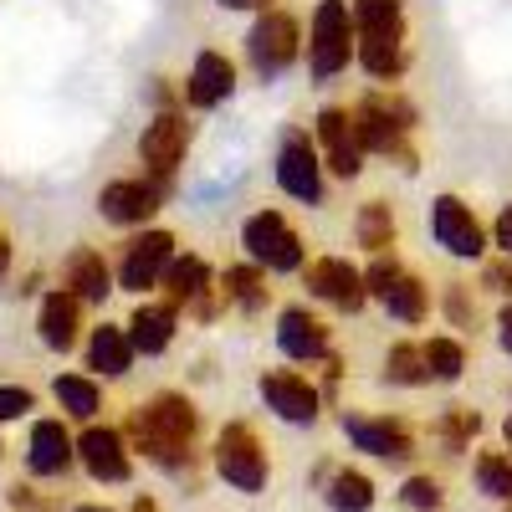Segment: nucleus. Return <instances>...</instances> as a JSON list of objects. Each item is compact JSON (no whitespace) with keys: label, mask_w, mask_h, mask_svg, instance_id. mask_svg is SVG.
<instances>
[{"label":"nucleus","mask_w":512,"mask_h":512,"mask_svg":"<svg viewBox=\"0 0 512 512\" xmlns=\"http://www.w3.org/2000/svg\"><path fill=\"white\" fill-rule=\"evenodd\" d=\"M195 431H200V415H195V405H190L185 395H175V390L154 395L149 405H139L134 415H128V441H134L149 461H159V466L190 461Z\"/></svg>","instance_id":"f257e3e1"},{"label":"nucleus","mask_w":512,"mask_h":512,"mask_svg":"<svg viewBox=\"0 0 512 512\" xmlns=\"http://www.w3.org/2000/svg\"><path fill=\"white\" fill-rule=\"evenodd\" d=\"M354 57L374 82L405 72V6L400 0H354Z\"/></svg>","instance_id":"f03ea898"},{"label":"nucleus","mask_w":512,"mask_h":512,"mask_svg":"<svg viewBox=\"0 0 512 512\" xmlns=\"http://www.w3.org/2000/svg\"><path fill=\"white\" fill-rule=\"evenodd\" d=\"M410 128H415V113H410L400 98H364V103L354 108V134H359L364 154H390V159H400L405 169H415Z\"/></svg>","instance_id":"7ed1b4c3"},{"label":"nucleus","mask_w":512,"mask_h":512,"mask_svg":"<svg viewBox=\"0 0 512 512\" xmlns=\"http://www.w3.org/2000/svg\"><path fill=\"white\" fill-rule=\"evenodd\" d=\"M241 246L251 256V267H262V272H303V262H308V246L287 226L282 210H256V216H246Z\"/></svg>","instance_id":"20e7f679"},{"label":"nucleus","mask_w":512,"mask_h":512,"mask_svg":"<svg viewBox=\"0 0 512 512\" xmlns=\"http://www.w3.org/2000/svg\"><path fill=\"white\" fill-rule=\"evenodd\" d=\"M354 57V11L349 0H318L313 26H308V67L318 82L338 77Z\"/></svg>","instance_id":"39448f33"},{"label":"nucleus","mask_w":512,"mask_h":512,"mask_svg":"<svg viewBox=\"0 0 512 512\" xmlns=\"http://www.w3.org/2000/svg\"><path fill=\"white\" fill-rule=\"evenodd\" d=\"M216 472L236 487V492H262L267 487V451L256 441L251 425L231 420L216 436Z\"/></svg>","instance_id":"423d86ee"},{"label":"nucleus","mask_w":512,"mask_h":512,"mask_svg":"<svg viewBox=\"0 0 512 512\" xmlns=\"http://www.w3.org/2000/svg\"><path fill=\"white\" fill-rule=\"evenodd\" d=\"M297 52H303V31H297V21L287 11H262L246 36V57L251 67L262 72V77H277L297 62Z\"/></svg>","instance_id":"0eeeda50"},{"label":"nucleus","mask_w":512,"mask_h":512,"mask_svg":"<svg viewBox=\"0 0 512 512\" xmlns=\"http://www.w3.org/2000/svg\"><path fill=\"white\" fill-rule=\"evenodd\" d=\"M185 149H190V123H185V113H159L154 123H144L139 159H144L149 180H154L159 190H169L175 169L185 164Z\"/></svg>","instance_id":"6e6552de"},{"label":"nucleus","mask_w":512,"mask_h":512,"mask_svg":"<svg viewBox=\"0 0 512 512\" xmlns=\"http://www.w3.org/2000/svg\"><path fill=\"white\" fill-rule=\"evenodd\" d=\"M277 185L303 205H323V159L303 128H287V139L277 149Z\"/></svg>","instance_id":"1a4fd4ad"},{"label":"nucleus","mask_w":512,"mask_h":512,"mask_svg":"<svg viewBox=\"0 0 512 512\" xmlns=\"http://www.w3.org/2000/svg\"><path fill=\"white\" fill-rule=\"evenodd\" d=\"M431 236H436V246L461 256V262H477V256L487 251L482 221L472 216V205H461L456 195H436L431 200Z\"/></svg>","instance_id":"9d476101"},{"label":"nucleus","mask_w":512,"mask_h":512,"mask_svg":"<svg viewBox=\"0 0 512 512\" xmlns=\"http://www.w3.org/2000/svg\"><path fill=\"white\" fill-rule=\"evenodd\" d=\"M318 159L333 169L338 180H359L364 144L354 134V113L349 108H323L318 113Z\"/></svg>","instance_id":"9b49d317"},{"label":"nucleus","mask_w":512,"mask_h":512,"mask_svg":"<svg viewBox=\"0 0 512 512\" xmlns=\"http://www.w3.org/2000/svg\"><path fill=\"white\" fill-rule=\"evenodd\" d=\"M303 287L313 297H323V303L333 308H344V313H359L369 303V292H364V272L349 267L344 256H318V262L303 267Z\"/></svg>","instance_id":"f8f14e48"},{"label":"nucleus","mask_w":512,"mask_h":512,"mask_svg":"<svg viewBox=\"0 0 512 512\" xmlns=\"http://www.w3.org/2000/svg\"><path fill=\"white\" fill-rule=\"evenodd\" d=\"M256 390H262L267 410H272V415H282L287 425H313V420H318L323 395L313 390V384H308L303 374H292V369H267L262 379H256Z\"/></svg>","instance_id":"ddd939ff"},{"label":"nucleus","mask_w":512,"mask_h":512,"mask_svg":"<svg viewBox=\"0 0 512 512\" xmlns=\"http://www.w3.org/2000/svg\"><path fill=\"white\" fill-rule=\"evenodd\" d=\"M169 262H175V236H169V231H144L139 241H128L118 282L128 292H149V287H159V277H164Z\"/></svg>","instance_id":"4468645a"},{"label":"nucleus","mask_w":512,"mask_h":512,"mask_svg":"<svg viewBox=\"0 0 512 512\" xmlns=\"http://www.w3.org/2000/svg\"><path fill=\"white\" fill-rule=\"evenodd\" d=\"M344 436L359 446V451H369V456H379V461H410L415 456V436H410V425L405 420H374V415H344Z\"/></svg>","instance_id":"2eb2a0df"},{"label":"nucleus","mask_w":512,"mask_h":512,"mask_svg":"<svg viewBox=\"0 0 512 512\" xmlns=\"http://www.w3.org/2000/svg\"><path fill=\"white\" fill-rule=\"evenodd\" d=\"M159 205H164V190L154 180H113L98 195L103 221H113V226H144Z\"/></svg>","instance_id":"dca6fc26"},{"label":"nucleus","mask_w":512,"mask_h":512,"mask_svg":"<svg viewBox=\"0 0 512 512\" xmlns=\"http://www.w3.org/2000/svg\"><path fill=\"white\" fill-rule=\"evenodd\" d=\"M277 344H282V354L297 359V364L328 359V323H323L318 313H308L303 303L282 308V318H277Z\"/></svg>","instance_id":"f3484780"},{"label":"nucleus","mask_w":512,"mask_h":512,"mask_svg":"<svg viewBox=\"0 0 512 512\" xmlns=\"http://www.w3.org/2000/svg\"><path fill=\"white\" fill-rule=\"evenodd\" d=\"M77 461L88 466L93 482H128V446L113 425H88L77 441Z\"/></svg>","instance_id":"a211bd4d"},{"label":"nucleus","mask_w":512,"mask_h":512,"mask_svg":"<svg viewBox=\"0 0 512 512\" xmlns=\"http://www.w3.org/2000/svg\"><path fill=\"white\" fill-rule=\"evenodd\" d=\"M231 93H236V67H231V57H226V52H200L195 67H190V77H185L190 108H216V103H226Z\"/></svg>","instance_id":"6ab92c4d"},{"label":"nucleus","mask_w":512,"mask_h":512,"mask_svg":"<svg viewBox=\"0 0 512 512\" xmlns=\"http://www.w3.org/2000/svg\"><path fill=\"white\" fill-rule=\"evenodd\" d=\"M31 472L36 477H62L67 466L77 461V441L67 436V425L62 420H36L31 425Z\"/></svg>","instance_id":"aec40b11"},{"label":"nucleus","mask_w":512,"mask_h":512,"mask_svg":"<svg viewBox=\"0 0 512 512\" xmlns=\"http://www.w3.org/2000/svg\"><path fill=\"white\" fill-rule=\"evenodd\" d=\"M36 328H41V344L57 349V354H67V349L77 344V328H82V303H77L67 287L47 292V297H41V318H36Z\"/></svg>","instance_id":"412c9836"},{"label":"nucleus","mask_w":512,"mask_h":512,"mask_svg":"<svg viewBox=\"0 0 512 512\" xmlns=\"http://www.w3.org/2000/svg\"><path fill=\"white\" fill-rule=\"evenodd\" d=\"M164 292H169V308H200L210 313V267H205V256H175V262L164 267Z\"/></svg>","instance_id":"4be33fe9"},{"label":"nucleus","mask_w":512,"mask_h":512,"mask_svg":"<svg viewBox=\"0 0 512 512\" xmlns=\"http://www.w3.org/2000/svg\"><path fill=\"white\" fill-rule=\"evenodd\" d=\"M175 308L169 303H139L134 318H128V344H134V354H164L169 344H175Z\"/></svg>","instance_id":"5701e85b"},{"label":"nucleus","mask_w":512,"mask_h":512,"mask_svg":"<svg viewBox=\"0 0 512 512\" xmlns=\"http://www.w3.org/2000/svg\"><path fill=\"white\" fill-rule=\"evenodd\" d=\"M62 282H67V292L77 297V303H103V297L113 292V272H108V262H103L98 251H88V246L67 256Z\"/></svg>","instance_id":"b1692460"},{"label":"nucleus","mask_w":512,"mask_h":512,"mask_svg":"<svg viewBox=\"0 0 512 512\" xmlns=\"http://www.w3.org/2000/svg\"><path fill=\"white\" fill-rule=\"evenodd\" d=\"M88 369H98V374H108V379H118V374L134 369V344H128L123 328H113V323L93 328V338H88Z\"/></svg>","instance_id":"393cba45"},{"label":"nucleus","mask_w":512,"mask_h":512,"mask_svg":"<svg viewBox=\"0 0 512 512\" xmlns=\"http://www.w3.org/2000/svg\"><path fill=\"white\" fill-rule=\"evenodd\" d=\"M374 303L390 313V318H400V323H425V313H431V292H425V282L420 277H410V272H400L390 287H384Z\"/></svg>","instance_id":"a878e982"},{"label":"nucleus","mask_w":512,"mask_h":512,"mask_svg":"<svg viewBox=\"0 0 512 512\" xmlns=\"http://www.w3.org/2000/svg\"><path fill=\"white\" fill-rule=\"evenodd\" d=\"M267 272L262 267H226V277H221V297L226 303H236L241 313H262L267 308Z\"/></svg>","instance_id":"bb28decb"},{"label":"nucleus","mask_w":512,"mask_h":512,"mask_svg":"<svg viewBox=\"0 0 512 512\" xmlns=\"http://www.w3.org/2000/svg\"><path fill=\"white\" fill-rule=\"evenodd\" d=\"M52 395H57V405H62L72 420H93V415L103 410V390H98L88 374H57Z\"/></svg>","instance_id":"cd10ccee"},{"label":"nucleus","mask_w":512,"mask_h":512,"mask_svg":"<svg viewBox=\"0 0 512 512\" xmlns=\"http://www.w3.org/2000/svg\"><path fill=\"white\" fill-rule=\"evenodd\" d=\"M354 236H359V246L374 251V256L390 251V246H395V216H390V205H384V200H364V205H359V221H354Z\"/></svg>","instance_id":"c85d7f7f"},{"label":"nucleus","mask_w":512,"mask_h":512,"mask_svg":"<svg viewBox=\"0 0 512 512\" xmlns=\"http://www.w3.org/2000/svg\"><path fill=\"white\" fill-rule=\"evenodd\" d=\"M328 507L333 512H369L374 507V482L364 477V472H333L328 477Z\"/></svg>","instance_id":"c756f323"},{"label":"nucleus","mask_w":512,"mask_h":512,"mask_svg":"<svg viewBox=\"0 0 512 512\" xmlns=\"http://www.w3.org/2000/svg\"><path fill=\"white\" fill-rule=\"evenodd\" d=\"M420 354H425V374L436 384H456L461 369H466V349L456 338H431V344H420Z\"/></svg>","instance_id":"7c9ffc66"},{"label":"nucleus","mask_w":512,"mask_h":512,"mask_svg":"<svg viewBox=\"0 0 512 512\" xmlns=\"http://www.w3.org/2000/svg\"><path fill=\"white\" fill-rule=\"evenodd\" d=\"M384 379L390 384H431V374H425V354L420 344H390V354H384Z\"/></svg>","instance_id":"2f4dec72"},{"label":"nucleus","mask_w":512,"mask_h":512,"mask_svg":"<svg viewBox=\"0 0 512 512\" xmlns=\"http://www.w3.org/2000/svg\"><path fill=\"white\" fill-rule=\"evenodd\" d=\"M477 487H482L487 497L512 502V456H502V451H482V456H477Z\"/></svg>","instance_id":"473e14b6"},{"label":"nucleus","mask_w":512,"mask_h":512,"mask_svg":"<svg viewBox=\"0 0 512 512\" xmlns=\"http://www.w3.org/2000/svg\"><path fill=\"white\" fill-rule=\"evenodd\" d=\"M400 502H405V507H415V512H436V507L446 502V492H441V482H436V477H410V482H405V492H400Z\"/></svg>","instance_id":"72a5a7b5"},{"label":"nucleus","mask_w":512,"mask_h":512,"mask_svg":"<svg viewBox=\"0 0 512 512\" xmlns=\"http://www.w3.org/2000/svg\"><path fill=\"white\" fill-rule=\"evenodd\" d=\"M482 431V420H477V410H451L446 420H441V436H446V446L451 451H461L466 441H472Z\"/></svg>","instance_id":"f704fd0d"},{"label":"nucleus","mask_w":512,"mask_h":512,"mask_svg":"<svg viewBox=\"0 0 512 512\" xmlns=\"http://www.w3.org/2000/svg\"><path fill=\"white\" fill-rule=\"evenodd\" d=\"M31 410V390L21 384H0V420H21Z\"/></svg>","instance_id":"c9c22d12"},{"label":"nucleus","mask_w":512,"mask_h":512,"mask_svg":"<svg viewBox=\"0 0 512 512\" xmlns=\"http://www.w3.org/2000/svg\"><path fill=\"white\" fill-rule=\"evenodd\" d=\"M482 282L492 287V292H502L507 303H512V256H497V262H487V272H482Z\"/></svg>","instance_id":"e433bc0d"},{"label":"nucleus","mask_w":512,"mask_h":512,"mask_svg":"<svg viewBox=\"0 0 512 512\" xmlns=\"http://www.w3.org/2000/svg\"><path fill=\"white\" fill-rule=\"evenodd\" d=\"M446 303H451V318H456L461 328H466V323H472V318H477V308H472V303H466V287H461V282H451V292H446Z\"/></svg>","instance_id":"4c0bfd02"},{"label":"nucleus","mask_w":512,"mask_h":512,"mask_svg":"<svg viewBox=\"0 0 512 512\" xmlns=\"http://www.w3.org/2000/svg\"><path fill=\"white\" fill-rule=\"evenodd\" d=\"M492 241L502 246V256H512V205L497 210V221H492Z\"/></svg>","instance_id":"58836bf2"},{"label":"nucleus","mask_w":512,"mask_h":512,"mask_svg":"<svg viewBox=\"0 0 512 512\" xmlns=\"http://www.w3.org/2000/svg\"><path fill=\"white\" fill-rule=\"evenodd\" d=\"M497 344H502V349L512 354V303H507V308L497 313Z\"/></svg>","instance_id":"ea45409f"},{"label":"nucleus","mask_w":512,"mask_h":512,"mask_svg":"<svg viewBox=\"0 0 512 512\" xmlns=\"http://www.w3.org/2000/svg\"><path fill=\"white\" fill-rule=\"evenodd\" d=\"M216 6H226V11H267L272 0H216Z\"/></svg>","instance_id":"a19ab883"},{"label":"nucleus","mask_w":512,"mask_h":512,"mask_svg":"<svg viewBox=\"0 0 512 512\" xmlns=\"http://www.w3.org/2000/svg\"><path fill=\"white\" fill-rule=\"evenodd\" d=\"M6 267H11V241L0 236V277H6Z\"/></svg>","instance_id":"79ce46f5"},{"label":"nucleus","mask_w":512,"mask_h":512,"mask_svg":"<svg viewBox=\"0 0 512 512\" xmlns=\"http://www.w3.org/2000/svg\"><path fill=\"white\" fill-rule=\"evenodd\" d=\"M134 512H159V502H154V497H139V502H134Z\"/></svg>","instance_id":"37998d69"},{"label":"nucleus","mask_w":512,"mask_h":512,"mask_svg":"<svg viewBox=\"0 0 512 512\" xmlns=\"http://www.w3.org/2000/svg\"><path fill=\"white\" fill-rule=\"evenodd\" d=\"M502 441H507V451H512V410H507V420H502Z\"/></svg>","instance_id":"c03bdc74"},{"label":"nucleus","mask_w":512,"mask_h":512,"mask_svg":"<svg viewBox=\"0 0 512 512\" xmlns=\"http://www.w3.org/2000/svg\"><path fill=\"white\" fill-rule=\"evenodd\" d=\"M82 512H108V507H82Z\"/></svg>","instance_id":"a18cd8bd"},{"label":"nucleus","mask_w":512,"mask_h":512,"mask_svg":"<svg viewBox=\"0 0 512 512\" xmlns=\"http://www.w3.org/2000/svg\"><path fill=\"white\" fill-rule=\"evenodd\" d=\"M507 512H512V507H507Z\"/></svg>","instance_id":"49530a36"}]
</instances>
